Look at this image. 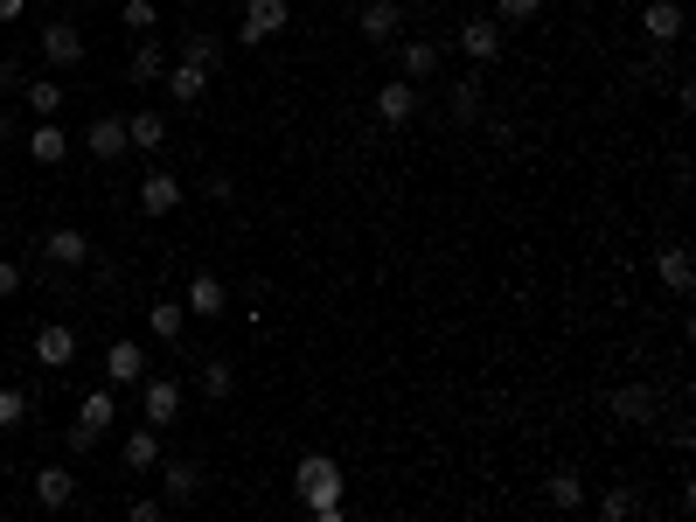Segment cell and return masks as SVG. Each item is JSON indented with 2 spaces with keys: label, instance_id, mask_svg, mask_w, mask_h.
<instances>
[{
  "label": "cell",
  "instance_id": "obj_39",
  "mask_svg": "<svg viewBox=\"0 0 696 522\" xmlns=\"http://www.w3.org/2000/svg\"><path fill=\"white\" fill-rule=\"evenodd\" d=\"M0 91H22V63H8V56H0Z\"/></svg>",
  "mask_w": 696,
  "mask_h": 522
},
{
  "label": "cell",
  "instance_id": "obj_37",
  "mask_svg": "<svg viewBox=\"0 0 696 522\" xmlns=\"http://www.w3.org/2000/svg\"><path fill=\"white\" fill-rule=\"evenodd\" d=\"M126 515H133V522H161V515H167V501H154V495H140V501H133V509H126Z\"/></svg>",
  "mask_w": 696,
  "mask_h": 522
},
{
  "label": "cell",
  "instance_id": "obj_33",
  "mask_svg": "<svg viewBox=\"0 0 696 522\" xmlns=\"http://www.w3.org/2000/svg\"><path fill=\"white\" fill-rule=\"evenodd\" d=\"M543 14V0H495V22L502 28H522V22H536Z\"/></svg>",
  "mask_w": 696,
  "mask_h": 522
},
{
  "label": "cell",
  "instance_id": "obj_36",
  "mask_svg": "<svg viewBox=\"0 0 696 522\" xmlns=\"http://www.w3.org/2000/svg\"><path fill=\"white\" fill-rule=\"evenodd\" d=\"M63 446H70V453H98V432H91V425H70V432H63Z\"/></svg>",
  "mask_w": 696,
  "mask_h": 522
},
{
  "label": "cell",
  "instance_id": "obj_25",
  "mask_svg": "<svg viewBox=\"0 0 696 522\" xmlns=\"http://www.w3.org/2000/svg\"><path fill=\"white\" fill-rule=\"evenodd\" d=\"M111 418H119V398H111V383H98V390H84V404H78V425H91V432H111Z\"/></svg>",
  "mask_w": 696,
  "mask_h": 522
},
{
  "label": "cell",
  "instance_id": "obj_29",
  "mask_svg": "<svg viewBox=\"0 0 696 522\" xmlns=\"http://www.w3.org/2000/svg\"><path fill=\"white\" fill-rule=\"evenodd\" d=\"M231 390H237V369L223 363V356H202V398H210V404H223Z\"/></svg>",
  "mask_w": 696,
  "mask_h": 522
},
{
  "label": "cell",
  "instance_id": "obj_7",
  "mask_svg": "<svg viewBox=\"0 0 696 522\" xmlns=\"http://www.w3.org/2000/svg\"><path fill=\"white\" fill-rule=\"evenodd\" d=\"M460 49H467V63L474 70H487L502 56V22L495 14H474V22H460Z\"/></svg>",
  "mask_w": 696,
  "mask_h": 522
},
{
  "label": "cell",
  "instance_id": "obj_34",
  "mask_svg": "<svg viewBox=\"0 0 696 522\" xmlns=\"http://www.w3.org/2000/svg\"><path fill=\"white\" fill-rule=\"evenodd\" d=\"M119 22H126V35H154V0H126Z\"/></svg>",
  "mask_w": 696,
  "mask_h": 522
},
{
  "label": "cell",
  "instance_id": "obj_20",
  "mask_svg": "<svg viewBox=\"0 0 696 522\" xmlns=\"http://www.w3.org/2000/svg\"><path fill=\"white\" fill-rule=\"evenodd\" d=\"M181 63H202V70H210V78H216V70H223V35H210V28H181Z\"/></svg>",
  "mask_w": 696,
  "mask_h": 522
},
{
  "label": "cell",
  "instance_id": "obj_11",
  "mask_svg": "<svg viewBox=\"0 0 696 522\" xmlns=\"http://www.w3.org/2000/svg\"><path fill=\"white\" fill-rule=\"evenodd\" d=\"M398 22H404L398 0H363V14H355V35H363V43H398Z\"/></svg>",
  "mask_w": 696,
  "mask_h": 522
},
{
  "label": "cell",
  "instance_id": "obj_18",
  "mask_svg": "<svg viewBox=\"0 0 696 522\" xmlns=\"http://www.w3.org/2000/svg\"><path fill=\"white\" fill-rule=\"evenodd\" d=\"M543 501H551L557 515H578V509H586V474H578V467H557L551 481H543Z\"/></svg>",
  "mask_w": 696,
  "mask_h": 522
},
{
  "label": "cell",
  "instance_id": "obj_35",
  "mask_svg": "<svg viewBox=\"0 0 696 522\" xmlns=\"http://www.w3.org/2000/svg\"><path fill=\"white\" fill-rule=\"evenodd\" d=\"M22 418H28V398L22 390H0V432H14Z\"/></svg>",
  "mask_w": 696,
  "mask_h": 522
},
{
  "label": "cell",
  "instance_id": "obj_14",
  "mask_svg": "<svg viewBox=\"0 0 696 522\" xmlns=\"http://www.w3.org/2000/svg\"><path fill=\"white\" fill-rule=\"evenodd\" d=\"M84 146H91V161H119L126 154V146H133V140H126V119H111V111H98V119H91V133H84Z\"/></svg>",
  "mask_w": 696,
  "mask_h": 522
},
{
  "label": "cell",
  "instance_id": "obj_16",
  "mask_svg": "<svg viewBox=\"0 0 696 522\" xmlns=\"http://www.w3.org/2000/svg\"><path fill=\"white\" fill-rule=\"evenodd\" d=\"M35 363H43V369H70V363H78V334H70L63 321H49L43 334H35Z\"/></svg>",
  "mask_w": 696,
  "mask_h": 522
},
{
  "label": "cell",
  "instance_id": "obj_30",
  "mask_svg": "<svg viewBox=\"0 0 696 522\" xmlns=\"http://www.w3.org/2000/svg\"><path fill=\"white\" fill-rule=\"evenodd\" d=\"M161 70H167V56H161V43H140L133 56H126V78H133V84H154Z\"/></svg>",
  "mask_w": 696,
  "mask_h": 522
},
{
  "label": "cell",
  "instance_id": "obj_4",
  "mask_svg": "<svg viewBox=\"0 0 696 522\" xmlns=\"http://www.w3.org/2000/svg\"><path fill=\"white\" fill-rule=\"evenodd\" d=\"M599 404H606L620 425H654V418H662V404H654V390H648V383H620V390H606Z\"/></svg>",
  "mask_w": 696,
  "mask_h": 522
},
{
  "label": "cell",
  "instance_id": "obj_38",
  "mask_svg": "<svg viewBox=\"0 0 696 522\" xmlns=\"http://www.w3.org/2000/svg\"><path fill=\"white\" fill-rule=\"evenodd\" d=\"M14 286H22V265H14V258H0V300H8Z\"/></svg>",
  "mask_w": 696,
  "mask_h": 522
},
{
  "label": "cell",
  "instance_id": "obj_27",
  "mask_svg": "<svg viewBox=\"0 0 696 522\" xmlns=\"http://www.w3.org/2000/svg\"><path fill=\"white\" fill-rule=\"evenodd\" d=\"M126 140H133L140 154H161V146H167V119H161V111H133V119H126Z\"/></svg>",
  "mask_w": 696,
  "mask_h": 522
},
{
  "label": "cell",
  "instance_id": "obj_32",
  "mask_svg": "<svg viewBox=\"0 0 696 522\" xmlns=\"http://www.w3.org/2000/svg\"><path fill=\"white\" fill-rule=\"evenodd\" d=\"M634 509H641V495H634V488H606V495H599V522H627Z\"/></svg>",
  "mask_w": 696,
  "mask_h": 522
},
{
  "label": "cell",
  "instance_id": "obj_5",
  "mask_svg": "<svg viewBox=\"0 0 696 522\" xmlns=\"http://www.w3.org/2000/svg\"><path fill=\"white\" fill-rule=\"evenodd\" d=\"M43 63H56V70H78L84 63V28L78 22H43Z\"/></svg>",
  "mask_w": 696,
  "mask_h": 522
},
{
  "label": "cell",
  "instance_id": "obj_2",
  "mask_svg": "<svg viewBox=\"0 0 696 522\" xmlns=\"http://www.w3.org/2000/svg\"><path fill=\"white\" fill-rule=\"evenodd\" d=\"M286 28H293V0H244V22H237L244 49L272 43V35H286Z\"/></svg>",
  "mask_w": 696,
  "mask_h": 522
},
{
  "label": "cell",
  "instance_id": "obj_21",
  "mask_svg": "<svg viewBox=\"0 0 696 522\" xmlns=\"http://www.w3.org/2000/svg\"><path fill=\"white\" fill-rule=\"evenodd\" d=\"M146 377V348L140 342H111L105 348V383H140Z\"/></svg>",
  "mask_w": 696,
  "mask_h": 522
},
{
  "label": "cell",
  "instance_id": "obj_26",
  "mask_svg": "<svg viewBox=\"0 0 696 522\" xmlns=\"http://www.w3.org/2000/svg\"><path fill=\"white\" fill-rule=\"evenodd\" d=\"M398 78H411V84H418V78H439V43H425V35H418V43H404V49H398Z\"/></svg>",
  "mask_w": 696,
  "mask_h": 522
},
{
  "label": "cell",
  "instance_id": "obj_3",
  "mask_svg": "<svg viewBox=\"0 0 696 522\" xmlns=\"http://www.w3.org/2000/svg\"><path fill=\"white\" fill-rule=\"evenodd\" d=\"M43 258H49V265H63V272H84L98 251H91V237L78 230V223H56V230L43 237Z\"/></svg>",
  "mask_w": 696,
  "mask_h": 522
},
{
  "label": "cell",
  "instance_id": "obj_22",
  "mask_svg": "<svg viewBox=\"0 0 696 522\" xmlns=\"http://www.w3.org/2000/svg\"><path fill=\"white\" fill-rule=\"evenodd\" d=\"M63 154H70V133H63L56 119H35V133H28V161H35V167H56Z\"/></svg>",
  "mask_w": 696,
  "mask_h": 522
},
{
  "label": "cell",
  "instance_id": "obj_24",
  "mask_svg": "<svg viewBox=\"0 0 696 522\" xmlns=\"http://www.w3.org/2000/svg\"><path fill=\"white\" fill-rule=\"evenodd\" d=\"M481 111H487L481 78H460V84H453V98H446V119H453V126H481Z\"/></svg>",
  "mask_w": 696,
  "mask_h": 522
},
{
  "label": "cell",
  "instance_id": "obj_17",
  "mask_svg": "<svg viewBox=\"0 0 696 522\" xmlns=\"http://www.w3.org/2000/svg\"><path fill=\"white\" fill-rule=\"evenodd\" d=\"M119 460H126V474H154V467H161V425H140V432H126Z\"/></svg>",
  "mask_w": 696,
  "mask_h": 522
},
{
  "label": "cell",
  "instance_id": "obj_31",
  "mask_svg": "<svg viewBox=\"0 0 696 522\" xmlns=\"http://www.w3.org/2000/svg\"><path fill=\"white\" fill-rule=\"evenodd\" d=\"M28 111H35V119H56V111H63V84L35 78V84H28Z\"/></svg>",
  "mask_w": 696,
  "mask_h": 522
},
{
  "label": "cell",
  "instance_id": "obj_10",
  "mask_svg": "<svg viewBox=\"0 0 696 522\" xmlns=\"http://www.w3.org/2000/svg\"><path fill=\"white\" fill-rule=\"evenodd\" d=\"M161 84H167V98H175V105H202V98H210V70H202V63H181V56L161 70Z\"/></svg>",
  "mask_w": 696,
  "mask_h": 522
},
{
  "label": "cell",
  "instance_id": "obj_23",
  "mask_svg": "<svg viewBox=\"0 0 696 522\" xmlns=\"http://www.w3.org/2000/svg\"><path fill=\"white\" fill-rule=\"evenodd\" d=\"M641 28H648V43H675V35H683V0H648Z\"/></svg>",
  "mask_w": 696,
  "mask_h": 522
},
{
  "label": "cell",
  "instance_id": "obj_9",
  "mask_svg": "<svg viewBox=\"0 0 696 522\" xmlns=\"http://www.w3.org/2000/svg\"><path fill=\"white\" fill-rule=\"evenodd\" d=\"M140 383H146V398H140L146 425H161V432H167V425L181 418V383L175 377H140Z\"/></svg>",
  "mask_w": 696,
  "mask_h": 522
},
{
  "label": "cell",
  "instance_id": "obj_1",
  "mask_svg": "<svg viewBox=\"0 0 696 522\" xmlns=\"http://www.w3.org/2000/svg\"><path fill=\"white\" fill-rule=\"evenodd\" d=\"M293 495H299V509H307V515L342 522V467H334L328 453H307L293 467Z\"/></svg>",
  "mask_w": 696,
  "mask_h": 522
},
{
  "label": "cell",
  "instance_id": "obj_13",
  "mask_svg": "<svg viewBox=\"0 0 696 522\" xmlns=\"http://www.w3.org/2000/svg\"><path fill=\"white\" fill-rule=\"evenodd\" d=\"M161 488H167V509H188L202 495V467L196 460H161Z\"/></svg>",
  "mask_w": 696,
  "mask_h": 522
},
{
  "label": "cell",
  "instance_id": "obj_42",
  "mask_svg": "<svg viewBox=\"0 0 696 522\" xmlns=\"http://www.w3.org/2000/svg\"><path fill=\"white\" fill-rule=\"evenodd\" d=\"M0 56H8V49H0Z\"/></svg>",
  "mask_w": 696,
  "mask_h": 522
},
{
  "label": "cell",
  "instance_id": "obj_15",
  "mask_svg": "<svg viewBox=\"0 0 696 522\" xmlns=\"http://www.w3.org/2000/svg\"><path fill=\"white\" fill-rule=\"evenodd\" d=\"M181 307H188V313H202V321H216V313L231 307V293H223V278H216V272H196V278H188V293H181Z\"/></svg>",
  "mask_w": 696,
  "mask_h": 522
},
{
  "label": "cell",
  "instance_id": "obj_6",
  "mask_svg": "<svg viewBox=\"0 0 696 522\" xmlns=\"http://www.w3.org/2000/svg\"><path fill=\"white\" fill-rule=\"evenodd\" d=\"M376 119H384V126H411V119H418V84H411V78H384V84H376Z\"/></svg>",
  "mask_w": 696,
  "mask_h": 522
},
{
  "label": "cell",
  "instance_id": "obj_40",
  "mask_svg": "<svg viewBox=\"0 0 696 522\" xmlns=\"http://www.w3.org/2000/svg\"><path fill=\"white\" fill-rule=\"evenodd\" d=\"M28 8V0H0V22H14V14H22Z\"/></svg>",
  "mask_w": 696,
  "mask_h": 522
},
{
  "label": "cell",
  "instance_id": "obj_28",
  "mask_svg": "<svg viewBox=\"0 0 696 522\" xmlns=\"http://www.w3.org/2000/svg\"><path fill=\"white\" fill-rule=\"evenodd\" d=\"M146 328H154V342H181L188 307H181V300H154V307H146Z\"/></svg>",
  "mask_w": 696,
  "mask_h": 522
},
{
  "label": "cell",
  "instance_id": "obj_8",
  "mask_svg": "<svg viewBox=\"0 0 696 522\" xmlns=\"http://www.w3.org/2000/svg\"><path fill=\"white\" fill-rule=\"evenodd\" d=\"M654 278H662L669 300H689V286H696V258H689L683 245H662V251H654Z\"/></svg>",
  "mask_w": 696,
  "mask_h": 522
},
{
  "label": "cell",
  "instance_id": "obj_12",
  "mask_svg": "<svg viewBox=\"0 0 696 522\" xmlns=\"http://www.w3.org/2000/svg\"><path fill=\"white\" fill-rule=\"evenodd\" d=\"M181 195H188V189H181V175H167V167H154V175L140 181V210H146V216H175V210H181Z\"/></svg>",
  "mask_w": 696,
  "mask_h": 522
},
{
  "label": "cell",
  "instance_id": "obj_41",
  "mask_svg": "<svg viewBox=\"0 0 696 522\" xmlns=\"http://www.w3.org/2000/svg\"><path fill=\"white\" fill-rule=\"evenodd\" d=\"M181 8H196V0H181Z\"/></svg>",
  "mask_w": 696,
  "mask_h": 522
},
{
  "label": "cell",
  "instance_id": "obj_19",
  "mask_svg": "<svg viewBox=\"0 0 696 522\" xmlns=\"http://www.w3.org/2000/svg\"><path fill=\"white\" fill-rule=\"evenodd\" d=\"M35 501H43V509H70V501H78V474L70 467H35Z\"/></svg>",
  "mask_w": 696,
  "mask_h": 522
}]
</instances>
